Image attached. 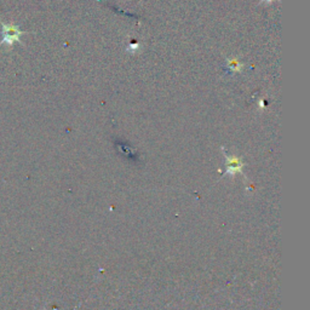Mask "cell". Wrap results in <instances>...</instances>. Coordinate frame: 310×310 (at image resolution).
Returning a JSON list of instances; mask_svg holds the SVG:
<instances>
[{
	"label": "cell",
	"instance_id": "cell-2",
	"mask_svg": "<svg viewBox=\"0 0 310 310\" xmlns=\"http://www.w3.org/2000/svg\"><path fill=\"white\" fill-rule=\"evenodd\" d=\"M227 66H228L229 70H231V72L240 73L241 70H242V63L237 59V57H232V59H228L227 60Z\"/></svg>",
	"mask_w": 310,
	"mask_h": 310
},
{
	"label": "cell",
	"instance_id": "cell-4",
	"mask_svg": "<svg viewBox=\"0 0 310 310\" xmlns=\"http://www.w3.org/2000/svg\"><path fill=\"white\" fill-rule=\"evenodd\" d=\"M273 2H275V0H261V3H264V4H270Z\"/></svg>",
	"mask_w": 310,
	"mask_h": 310
},
{
	"label": "cell",
	"instance_id": "cell-1",
	"mask_svg": "<svg viewBox=\"0 0 310 310\" xmlns=\"http://www.w3.org/2000/svg\"><path fill=\"white\" fill-rule=\"evenodd\" d=\"M223 154L225 157V175H235L237 172H242V167L244 164L241 163V160L239 159L237 155H229L224 151Z\"/></svg>",
	"mask_w": 310,
	"mask_h": 310
},
{
	"label": "cell",
	"instance_id": "cell-3",
	"mask_svg": "<svg viewBox=\"0 0 310 310\" xmlns=\"http://www.w3.org/2000/svg\"><path fill=\"white\" fill-rule=\"evenodd\" d=\"M138 49H140V44H130V46L127 48L129 51H132V52H136Z\"/></svg>",
	"mask_w": 310,
	"mask_h": 310
}]
</instances>
